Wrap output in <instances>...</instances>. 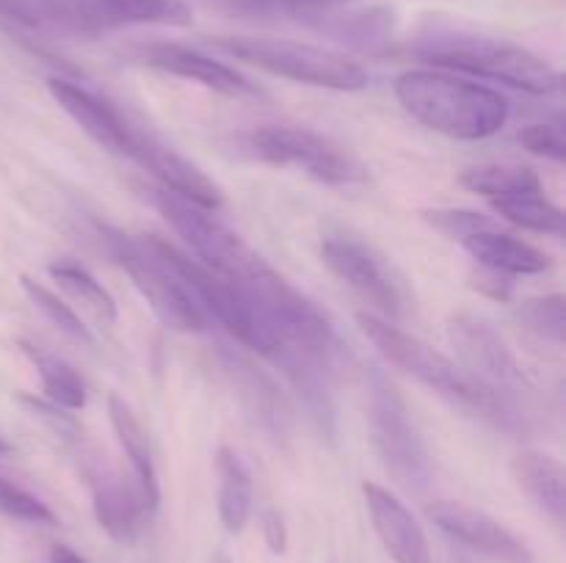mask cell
<instances>
[{
  "instance_id": "1",
  "label": "cell",
  "mask_w": 566,
  "mask_h": 563,
  "mask_svg": "<svg viewBox=\"0 0 566 563\" xmlns=\"http://www.w3.org/2000/svg\"><path fill=\"white\" fill-rule=\"evenodd\" d=\"M357 323L359 329H363V334L374 342L376 351H379L392 368L403 370V373H409L412 379H418L420 384L434 390L437 395L451 401L453 406H462L464 412L484 419L492 428L506 431V434H525V431H528L525 417L520 414V408L514 406L512 397L497 392L495 386L484 384V381H481L479 375L470 373L462 362L446 357V353L437 351V348L429 346L426 340L398 329L392 320L379 318V315L374 312H359Z\"/></svg>"
},
{
  "instance_id": "2",
  "label": "cell",
  "mask_w": 566,
  "mask_h": 563,
  "mask_svg": "<svg viewBox=\"0 0 566 563\" xmlns=\"http://www.w3.org/2000/svg\"><path fill=\"white\" fill-rule=\"evenodd\" d=\"M396 97L412 119L459 141H481L501 132L509 103L501 92L446 70H412L396 81Z\"/></svg>"
},
{
  "instance_id": "3",
  "label": "cell",
  "mask_w": 566,
  "mask_h": 563,
  "mask_svg": "<svg viewBox=\"0 0 566 563\" xmlns=\"http://www.w3.org/2000/svg\"><path fill=\"white\" fill-rule=\"evenodd\" d=\"M409 53L434 70L506 83V86L539 94V97L562 92L564 86L562 72L542 55L506 39L459 31V28H431L409 47Z\"/></svg>"
},
{
  "instance_id": "4",
  "label": "cell",
  "mask_w": 566,
  "mask_h": 563,
  "mask_svg": "<svg viewBox=\"0 0 566 563\" xmlns=\"http://www.w3.org/2000/svg\"><path fill=\"white\" fill-rule=\"evenodd\" d=\"M210 44L232 59L252 64L271 75L304 83V86L332 88V92H359L368 86L370 75L359 61L340 50L321 44L293 42L274 36H216Z\"/></svg>"
},
{
  "instance_id": "5",
  "label": "cell",
  "mask_w": 566,
  "mask_h": 563,
  "mask_svg": "<svg viewBox=\"0 0 566 563\" xmlns=\"http://www.w3.org/2000/svg\"><path fill=\"white\" fill-rule=\"evenodd\" d=\"M142 241L169 265V270L177 276V282L186 287L188 298L197 304V309L205 318H213L216 323L224 326V331H230L243 348H249V351L260 353V357L265 359L280 348L274 334L265 329L260 315L254 312V307L249 304V298L243 296L230 279L205 268L199 259H191L186 252H180L175 243L166 241V237L144 235Z\"/></svg>"
},
{
  "instance_id": "6",
  "label": "cell",
  "mask_w": 566,
  "mask_h": 563,
  "mask_svg": "<svg viewBox=\"0 0 566 563\" xmlns=\"http://www.w3.org/2000/svg\"><path fill=\"white\" fill-rule=\"evenodd\" d=\"M103 235L105 252L114 257V263L130 276L136 290L142 293L144 301L149 304L160 323L171 331H202L208 318L197 309V304L188 298L186 287L177 282L169 265L142 241L130 237L122 230H114L108 224H97Z\"/></svg>"
},
{
  "instance_id": "7",
  "label": "cell",
  "mask_w": 566,
  "mask_h": 563,
  "mask_svg": "<svg viewBox=\"0 0 566 563\" xmlns=\"http://www.w3.org/2000/svg\"><path fill=\"white\" fill-rule=\"evenodd\" d=\"M368 425L370 442L387 472L409 489H426L431 480V458L426 442L409 417L407 403L381 373H376L370 381Z\"/></svg>"
},
{
  "instance_id": "8",
  "label": "cell",
  "mask_w": 566,
  "mask_h": 563,
  "mask_svg": "<svg viewBox=\"0 0 566 563\" xmlns=\"http://www.w3.org/2000/svg\"><path fill=\"white\" fill-rule=\"evenodd\" d=\"M249 152L269 166L298 169L326 185H352L365 180L363 169L335 141L307 127L263 125L243 138Z\"/></svg>"
},
{
  "instance_id": "9",
  "label": "cell",
  "mask_w": 566,
  "mask_h": 563,
  "mask_svg": "<svg viewBox=\"0 0 566 563\" xmlns=\"http://www.w3.org/2000/svg\"><path fill=\"white\" fill-rule=\"evenodd\" d=\"M149 199L158 208V213L169 221L171 230L191 246L199 263L213 270V274L232 279V276L241 274L258 257L243 243V237L235 230H230L213 210L199 208V204L175 196V193L164 191V188L149 191Z\"/></svg>"
},
{
  "instance_id": "10",
  "label": "cell",
  "mask_w": 566,
  "mask_h": 563,
  "mask_svg": "<svg viewBox=\"0 0 566 563\" xmlns=\"http://www.w3.org/2000/svg\"><path fill=\"white\" fill-rule=\"evenodd\" d=\"M324 265L346 282L363 301H368L385 320H398L403 315V290L398 276L381 254L365 246L357 237L329 235L321 243Z\"/></svg>"
},
{
  "instance_id": "11",
  "label": "cell",
  "mask_w": 566,
  "mask_h": 563,
  "mask_svg": "<svg viewBox=\"0 0 566 563\" xmlns=\"http://www.w3.org/2000/svg\"><path fill=\"white\" fill-rule=\"evenodd\" d=\"M448 340L457 348L464 368L503 395L512 397V392H525L531 386V379L520 364L517 353L509 348L501 331L481 315H453L448 320Z\"/></svg>"
},
{
  "instance_id": "12",
  "label": "cell",
  "mask_w": 566,
  "mask_h": 563,
  "mask_svg": "<svg viewBox=\"0 0 566 563\" xmlns=\"http://www.w3.org/2000/svg\"><path fill=\"white\" fill-rule=\"evenodd\" d=\"M133 59L138 64L149 66V70L166 72V75L182 77V81H193L199 86L227 94V97H263V92L247 75H241V72L232 70L224 61L213 59V55H205L202 50L186 47V44H142V47H136Z\"/></svg>"
},
{
  "instance_id": "13",
  "label": "cell",
  "mask_w": 566,
  "mask_h": 563,
  "mask_svg": "<svg viewBox=\"0 0 566 563\" xmlns=\"http://www.w3.org/2000/svg\"><path fill=\"white\" fill-rule=\"evenodd\" d=\"M127 158L136 160L142 169H147L164 185V191L188 199V202L199 204L205 210H213V213L224 208V191L197 163H191L180 152L160 144L158 138L136 130V127H133L130 155Z\"/></svg>"
},
{
  "instance_id": "14",
  "label": "cell",
  "mask_w": 566,
  "mask_h": 563,
  "mask_svg": "<svg viewBox=\"0 0 566 563\" xmlns=\"http://www.w3.org/2000/svg\"><path fill=\"white\" fill-rule=\"evenodd\" d=\"M429 519L457 541L468 544L470 550L492 557L501 563H534V555L503 522L473 506L453 500H440L429 506Z\"/></svg>"
},
{
  "instance_id": "15",
  "label": "cell",
  "mask_w": 566,
  "mask_h": 563,
  "mask_svg": "<svg viewBox=\"0 0 566 563\" xmlns=\"http://www.w3.org/2000/svg\"><path fill=\"white\" fill-rule=\"evenodd\" d=\"M50 97L59 103V108L92 138L94 144L105 147L108 152L116 155H130L133 141V125L122 119L119 110L103 97H97L88 88L77 86V83L66 81V77H50L48 81Z\"/></svg>"
},
{
  "instance_id": "16",
  "label": "cell",
  "mask_w": 566,
  "mask_h": 563,
  "mask_svg": "<svg viewBox=\"0 0 566 563\" xmlns=\"http://www.w3.org/2000/svg\"><path fill=\"white\" fill-rule=\"evenodd\" d=\"M365 506L376 535L396 563H434L423 528L407 506L379 484H363Z\"/></svg>"
},
{
  "instance_id": "17",
  "label": "cell",
  "mask_w": 566,
  "mask_h": 563,
  "mask_svg": "<svg viewBox=\"0 0 566 563\" xmlns=\"http://www.w3.org/2000/svg\"><path fill=\"white\" fill-rule=\"evenodd\" d=\"M0 17L64 36H99L111 28L92 0H0Z\"/></svg>"
},
{
  "instance_id": "18",
  "label": "cell",
  "mask_w": 566,
  "mask_h": 563,
  "mask_svg": "<svg viewBox=\"0 0 566 563\" xmlns=\"http://www.w3.org/2000/svg\"><path fill=\"white\" fill-rule=\"evenodd\" d=\"M88 486H92V506L99 528L114 541H133L142 530L147 506L136 484H127L119 475L108 469H88Z\"/></svg>"
},
{
  "instance_id": "19",
  "label": "cell",
  "mask_w": 566,
  "mask_h": 563,
  "mask_svg": "<svg viewBox=\"0 0 566 563\" xmlns=\"http://www.w3.org/2000/svg\"><path fill=\"white\" fill-rule=\"evenodd\" d=\"M221 357H224L227 375L235 384L238 397L247 406V412L258 419L260 428H265L276 439L287 436V431H291V406H287L280 386L263 370L254 368L243 353L224 351Z\"/></svg>"
},
{
  "instance_id": "20",
  "label": "cell",
  "mask_w": 566,
  "mask_h": 563,
  "mask_svg": "<svg viewBox=\"0 0 566 563\" xmlns=\"http://www.w3.org/2000/svg\"><path fill=\"white\" fill-rule=\"evenodd\" d=\"M459 243L468 248V254L475 263L497 270V274L539 276L553 268V259L542 248L531 246L528 241H520V237L509 235V232H497L495 224L462 237Z\"/></svg>"
},
{
  "instance_id": "21",
  "label": "cell",
  "mask_w": 566,
  "mask_h": 563,
  "mask_svg": "<svg viewBox=\"0 0 566 563\" xmlns=\"http://www.w3.org/2000/svg\"><path fill=\"white\" fill-rule=\"evenodd\" d=\"M514 480L528 500L556 524H564L566 513V472L564 464L545 450H520L512 461Z\"/></svg>"
},
{
  "instance_id": "22",
  "label": "cell",
  "mask_w": 566,
  "mask_h": 563,
  "mask_svg": "<svg viewBox=\"0 0 566 563\" xmlns=\"http://www.w3.org/2000/svg\"><path fill=\"white\" fill-rule=\"evenodd\" d=\"M108 417L114 425V434L119 439L122 450L127 453L133 467V478H136L138 491L144 497V506L149 513L158 511L160 502V486H158V472H155L153 461V447H149L147 431L138 423V417L133 414V408L122 401L119 395L108 397Z\"/></svg>"
},
{
  "instance_id": "23",
  "label": "cell",
  "mask_w": 566,
  "mask_h": 563,
  "mask_svg": "<svg viewBox=\"0 0 566 563\" xmlns=\"http://www.w3.org/2000/svg\"><path fill=\"white\" fill-rule=\"evenodd\" d=\"M219 472V517L230 533H241L252 517V475L235 450L219 447L216 453Z\"/></svg>"
},
{
  "instance_id": "24",
  "label": "cell",
  "mask_w": 566,
  "mask_h": 563,
  "mask_svg": "<svg viewBox=\"0 0 566 563\" xmlns=\"http://www.w3.org/2000/svg\"><path fill=\"white\" fill-rule=\"evenodd\" d=\"M468 191L481 193L490 202L495 199L523 196V193H542V180L531 166L523 163H486L473 166L459 177Z\"/></svg>"
},
{
  "instance_id": "25",
  "label": "cell",
  "mask_w": 566,
  "mask_h": 563,
  "mask_svg": "<svg viewBox=\"0 0 566 563\" xmlns=\"http://www.w3.org/2000/svg\"><path fill=\"white\" fill-rule=\"evenodd\" d=\"M22 351L28 353L33 368L39 370L44 397L50 403H55L59 408H70V412L86 406V384H83V379L70 362H64L55 353L39 351V348L28 346V342H22Z\"/></svg>"
},
{
  "instance_id": "26",
  "label": "cell",
  "mask_w": 566,
  "mask_h": 563,
  "mask_svg": "<svg viewBox=\"0 0 566 563\" xmlns=\"http://www.w3.org/2000/svg\"><path fill=\"white\" fill-rule=\"evenodd\" d=\"M108 25L125 22H155V25H191V9L186 0H92Z\"/></svg>"
},
{
  "instance_id": "27",
  "label": "cell",
  "mask_w": 566,
  "mask_h": 563,
  "mask_svg": "<svg viewBox=\"0 0 566 563\" xmlns=\"http://www.w3.org/2000/svg\"><path fill=\"white\" fill-rule=\"evenodd\" d=\"M501 219H506L509 224L523 226V230L542 232V235H556L564 237L566 232V215L558 204H553L545 193H523V196L512 199H495L492 202Z\"/></svg>"
},
{
  "instance_id": "28",
  "label": "cell",
  "mask_w": 566,
  "mask_h": 563,
  "mask_svg": "<svg viewBox=\"0 0 566 563\" xmlns=\"http://www.w3.org/2000/svg\"><path fill=\"white\" fill-rule=\"evenodd\" d=\"M48 270H50V276L59 282V287H64V290L70 293V296L75 298V301L81 304V307L86 309L94 320H99L103 326L116 323V315H119V309H116L114 296H111V293L105 290V287L99 285V282L94 279V276L88 274L83 265L53 263Z\"/></svg>"
},
{
  "instance_id": "29",
  "label": "cell",
  "mask_w": 566,
  "mask_h": 563,
  "mask_svg": "<svg viewBox=\"0 0 566 563\" xmlns=\"http://www.w3.org/2000/svg\"><path fill=\"white\" fill-rule=\"evenodd\" d=\"M221 11L241 17H280L315 28V22L348 0H205Z\"/></svg>"
},
{
  "instance_id": "30",
  "label": "cell",
  "mask_w": 566,
  "mask_h": 563,
  "mask_svg": "<svg viewBox=\"0 0 566 563\" xmlns=\"http://www.w3.org/2000/svg\"><path fill=\"white\" fill-rule=\"evenodd\" d=\"M20 282H22V290H25V296L31 298L33 307H36L39 312L55 326V329H61L66 337H72V340L83 342V346H92L94 342L92 331H88V326L83 323L81 315H77L64 298H59L50 287L39 285L36 279H31V276H22Z\"/></svg>"
},
{
  "instance_id": "31",
  "label": "cell",
  "mask_w": 566,
  "mask_h": 563,
  "mask_svg": "<svg viewBox=\"0 0 566 563\" xmlns=\"http://www.w3.org/2000/svg\"><path fill=\"white\" fill-rule=\"evenodd\" d=\"M564 307L566 304H564L562 293L528 298V301L520 304L517 318L523 320L525 329L534 331L536 337H542L545 342H553V346H562L564 342Z\"/></svg>"
},
{
  "instance_id": "32",
  "label": "cell",
  "mask_w": 566,
  "mask_h": 563,
  "mask_svg": "<svg viewBox=\"0 0 566 563\" xmlns=\"http://www.w3.org/2000/svg\"><path fill=\"white\" fill-rule=\"evenodd\" d=\"M0 513L11 519H20V522L31 524H55V513L50 511L48 502H42L39 497H33L31 491L20 489L11 480L0 478Z\"/></svg>"
},
{
  "instance_id": "33",
  "label": "cell",
  "mask_w": 566,
  "mask_h": 563,
  "mask_svg": "<svg viewBox=\"0 0 566 563\" xmlns=\"http://www.w3.org/2000/svg\"><path fill=\"white\" fill-rule=\"evenodd\" d=\"M423 219L429 221L437 232L453 237V241H462V237L473 235V232L484 230V226L492 224L486 215L475 213V210H462V208L423 210Z\"/></svg>"
},
{
  "instance_id": "34",
  "label": "cell",
  "mask_w": 566,
  "mask_h": 563,
  "mask_svg": "<svg viewBox=\"0 0 566 563\" xmlns=\"http://www.w3.org/2000/svg\"><path fill=\"white\" fill-rule=\"evenodd\" d=\"M517 141L523 144L528 152L551 158L556 160V163H562L566 158L564 130L558 125H525L523 130L517 132Z\"/></svg>"
},
{
  "instance_id": "35",
  "label": "cell",
  "mask_w": 566,
  "mask_h": 563,
  "mask_svg": "<svg viewBox=\"0 0 566 563\" xmlns=\"http://www.w3.org/2000/svg\"><path fill=\"white\" fill-rule=\"evenodd\" d=\"M470 282H473L475 290L495 298V301H509V298H512V282H509V276L497 274V270L492 268H484V265H481L479 274L470 276Z\"/></svg>"
},
{
  "instance_id": "36",
  "label": "cell",
  "mask_w": 566,
  "mask_h": 563,
  "mask_svg": "<svg viewBox=\"0 0 566 563\" xmlns=\"http://www.w3.org/2000/svg\"><path fill=\"white\" fill-rule=\"evenodd\" d=\"M260 528H263V539L265 544H269V550L274 552V555H282V552L287 550V524L285 519H282V513L274 511V508L263 511Z\"/></svg>"
},
{
  "instance_id": "37",
  "label": "cell",
  "mask_w": 566,
  "mask_h": 563,
  "mask_svg": "<svg viewBox=\"0 0 566 563\" xmlns=\"http://www.w3.org/2000/svg\"><path fill=\"white\" fill-rule=\"evenodd\" d=\"M50 563H86V561H83V557L77 555L75 550L59 544V546H53V550H50Z\"/></svg>"
},
{
  "instance_id": "38",
  "label": "cell",
  "mask_w": 566,
  "mask_h": 563,
  "mask_svg": "<svg viewBox=\"0 0 566 563\" xmlns=\"http://www.w3.org/2000/svg\"><path fill=\"white\" fill-rule=\"evenodd\" d=\"M11 450V447L9 445H6V442L3 439H0V453H9Z\"/></svg>"
}]
</instances>
